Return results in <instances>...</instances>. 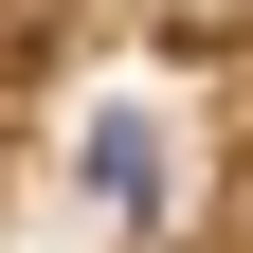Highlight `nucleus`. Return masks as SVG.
<instances>
[{"label":"nucleus","instance_id":"1","mask_svg":"<svg viewBox=\"0 0 253 253\" xmlns=\"http://www.w3.org/2000/svg\"><path fill=\"white\" fill-rule=\"evenodd\" d=\"M145 181H163V145H145V109H109L90 126V199H145Z\"/></svg>","mask_w":253,"mask_h":253}]
</instances>
